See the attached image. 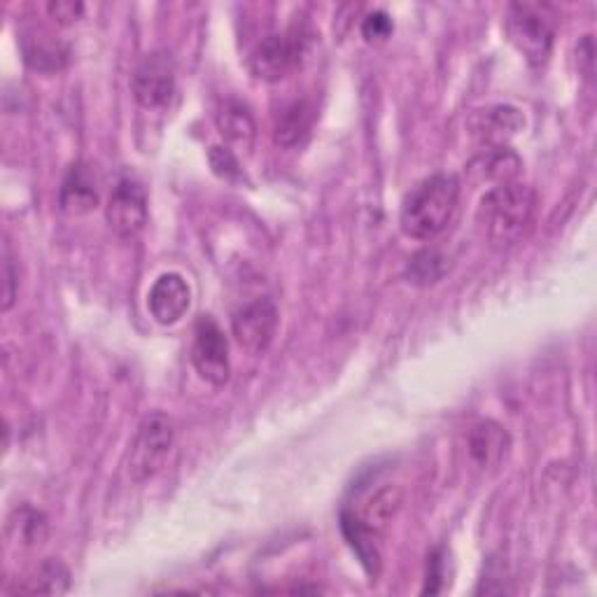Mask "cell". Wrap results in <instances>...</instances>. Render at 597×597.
<instances>
[{
	"label": "cell",
	"instance_id": "cell-22",
	"mask_svg": "<svg viewBox=\"0 0 597 597\" xmlns=\"http://www.w3.org/2000/svg\"><path fill=\"white\" fill-rule=\"evenodd\" d=\"M443 273H446V260L437 251H422V253H418L411 260L409 268H407L409 283L420 285V287L439 283Z\"/></svg>",
	"mask_w": 597,
	"mask_h": 597
},
{
	"label": "cell",
	"instance_id": "cell-3",
	"mask_svg": "<svg viewBox=\"0 0 597 597\" xmlns=\"http://www.w3.org/2000/svg\"><path fill=\"white\" fill-rule=\"evenodd\" d=\"M505 29L511 45L532 66L549 61L556 38V17L551 8L539 3H513L507 10Z\"/></svg>",
	"mask_w": 597,
	"mask_h": 597
},
{
	"label": "cell",
	"instance_id": "cell-12",
	"mask_svg": "<svg viewBox=\"0 0 597 597\" xmlns=\"http://www.w3.org/2000/svg\"><path fill=\"white\" fill-rule=\"evenodd\" d=\"M526 127V117L513 106H492L481 110L471 119V129L474 136L490 149V147H507V143Z\"/></svg>",
	"mask_w": 597,
	"mask_h": 597
},
{
	"label": "cell",
	"instance_id": "cell-18",
	"mask_svg": "<svg viewBox=\"0 0 597 597\" xmlns=\"http://www.w3.org/2000/svg\"><path fill=\"white\" fill-rule=\"evenodd\" d=\"M8 537L23 549H38L49 537L47 516L29 505L14 509L8 518Z\"/></svg>",
	"mask_w": 597,
	"mask_h": 597
},
{
	"label": "cell",
	"instance_id": "cell-24",
	"mask_svg": "<svg viewBox=\"0 0 597 597\" xmlns=\"http://www.w3.org/2000/svg\"><path fill=\"white\" fill-rule=\"evenodd\" d=\"M392 29L394 23L390 19L388 12L383 10H373L364 17L362 21V36L369 40V42H383L392 36Z\"/></svg>",
	"mask_w": 597,
	"mask_h": 597
},
{
	"label": "cell",
	"instance_id": "cell-13",
	"mask_svg": "<svg viewBox=\"0 0 597 597\" xmlns=\"http://www.w3.org/2000/svg\"><path fill=\"white\" fill-rule=\"evenodd\" d=\"M509 446H511L509 432L500 425V422H495V420L477 422V425L471 428L469 439H467L469 456L481 469L500 467L509 453Z\"/></svg>",
	"mask_w": 597,
	"mask_h": 597
},
{
	"label": "cell",
	"instance_id": "cell-14",
	"mask_svg": "<svg viewBox=\"0 0 597 597\" xmlns=\"http://www.w3.org/2000/svg\"><path fill=\"white\" fill-rule=\"evenodd\" d=\"M59 204L66 215H87L98 206L94 176L85 164H72L59 192Z\"/></svg>",
	"mask_w": 597,
	"mask_h": 597
},
{
	"label": "cell",
	"instance_id": "cell-15",
	"mask_svg": "<svg viewBox=\"0 0 597 597\" xmlns=\"http://www.w3.org/2000/svg\"><path fill=\"white\" fill-rule=\"evenodd\" d=\"M315 110L304 98H294V101L285 104L276 121H273V138L283 147H294L298 143H304L313 129Z\"/></svg>",
	"mask_w": 597,
	"mask_h": 597
},
{
	"label": "cell",
	"instance_id": "cell-25",
	"mask_svg": "<svg viewBox=\"0 0 597 597\" xmlns=\"http://www.w3.org/2000/svg\"><path fill=\"white\" fill-rule=\"evenodd\" d=\"M47 12L59 27H70V23H75L85 14V6L80 0H52V3L47 6Z\"/></svg>",
	"mask_w": 597,
	"mask_h": 597
},
{
	"label": "cell",
	"instance_id": "cell-7",
	"mask_svg": "<svg viewBox=\"0 0 597 597\" xmlns=\"http://www.w3.org/2000/svg\"><path fill=\"white\" fill-rule=\"evenodd\" d=\"M131 91L136 101L147 110L168 106L173 94H176V63H173V57L164 49L145 55L131 75Z\"/></svg>",
	"mask_w": 597,
	"mask_h": 597
},
{
	"label": "cell",
	"instance_id": "cell-1",
	"mask_svg": "<svg viewBox=\"0 0 597 597\" xmlns=\"http://www.w3.org/2000/svg\"><path fill=\"white\" fill-rule=\"evenodd\" d=\"M460 202V180L448 173H437L418 183L404 198L400 224L413 241L437 238L451 222Z\"/></svg>",
	"mask_w": 597,
	"mask_h": 597
},
{
	"label": "cell",
	"instance_id": "cell-11",
	"mask_svg": "<svg viewBox=\"0 0 597 597\" xmlns=\"http://www.w3.org/2000/svg\"><path fill=\"white\" fill-rule=\"evenodd\" d=\"M19 47H21L23 61L38 72H59L68 66V59H70L68 45L61 38H57L52 31H47L42 27H33L29 31H23L19 38Z\"/></svg>",
	"mask_w": 597,
	"mask_h": 597
},
{
	"label": "cell",
	"instance_id": "cell-10",
	"mask_svg": "<svg viewBox=\"0 0 597 597\" xmlns=\"http://www.w3.org/2000/svg\"><path fill=\"white\" fill-rule=\"evenodd\" d=\"M192 304V290L180 273H162L149 287L147 294V309L159 325H176L180 317L189 311Z\"/></svg>",
	"mask_w": 597,
	"mask_h": 597
},
{
	"label": "cell",
	"instance_id": "cell-4",
	"mask_svg": "<svg viewBox=\"0 0 597 597\" xmlns=\"http://www.w3.org/2000/svg\"><path fill=\"white\" fill-rule=\"evenodd\" d=\"M173 441L176 430L166 413L153 411L140 420L129 451V477L134 483H145L159 474L170 456Z\"/></svg>",
	"mask_w": 597,
	"mask_h": 597
},
{
	"label": "cell",
	"instance_id": "cell-20",
	"mask_svg": "<svg viewBox=\"0 0 597 597\" xmlns=\"http://www.w3.org/2000/svg\"><path fill=\"white\" fill-rule=\"evenodd\" d=\"M70 588V571L63 562L49 558L45 562H40L29 579H23V584L19 586L21 593H47V595H59L66 593Z\"/></svg>",
	"mask_w": 597,
	"mask_h": 597
},
{
	"label": "cell",
	"instance_id": "cell-21",
	"mask_svg": "<svg viewBox=\"0 0 597 597\" xmlns=\"http://www.w3.org/2000/svg\"><path fill=\"white\" fill-rule=\"evenodd\" d=\"M483 178L495 183V187L516 183V176L520 170V159L511 153L509 147H490L486 149V155L477 162Z\"/></svg>",
	"mask_w": 597,
	"mask_h": 597
},
{
	"label": "cell",
	"instance_id": "cell-16",
	"mask_svg": "<svg viewBox=\"0 0 597 597\" xmlns=\"http://www.w3.org/2000/svg\"><path fill=\"white\" fill-rule=\"evenodd\" d=\"M341 532L345 541L351 544V549L360 558L362 567L369 571L371 577L379 575L381 569V551H379V535L371 528H366L364 522L351 511L343 509L341 511Z\"/></svg>",
	"mask_w": 597,
	"mask_h": 597
},
{
	"label": "cell",
	"instance_id": "cell-27",
	"mask_svg": "<svg viewBox=\"0 0 597 597\" xmlns=\"http://www.w3.org/2000/svg\"><path fill=\"white\" fill-rule=\"evenodd\" d=\"M443 581V560H441V551L432 554L430 562H428V584H425V593H439Z\"/></svg>",
	"mask_w": 597,
	"mask_h": 597
},
{
	"label": "cell",
	"instance_id": "cell-17",
	"mask_svg": "<svg viewBox=\"0 0 597 597\" xmlns=\"http://www.w3.org/2000/svg\"><path fill=\"white\" fill-rule=\"evenodd\" d=\"M402 507V495L397 490V486H383L376 492H371L362 509H351L366 528H371L381 537V532L390 526L392 518L397 516Z\"/></svg>",
	"mask_w": 597,
	"mask_h": 597
},
{
	"label": "cell",
	"instance_id": "cell-23",
	"mask_svg": "<svg viewBox=\"0 0 597 597\" xmlns=\"http://www.w3.org/2000/svg\"><path fill=\"white\" fill-rule=\"evenodd\" d=\"M208 162H211V168L217 178H222L224 183H243L245 180V173L241 168V162L238 157L234 155V149L229 145H215L211 147L208 153Z\"/></svg>",
	"mask_w": 597,
	"mask_h": 597
},
{
	"label": "cell",
	"instance_id": "cell-2",
	"mask_svg": "<svg viewBox=\"0 0 597 597\" xmlns=\"http://www.w3.org/2000/svg\"><path fill=\"white\" fill-rule=\"evenodd\" d=\"M537 194L522 183L492 187L481 202V219L497 245H513L532 227Z\"/></svg>",
	"mask_w": 597,
	"mask_h": 597
},
{
	"label": "cell",
	"instance_id": "cell-8",
	"mask_svg": "<svg viewBox=\"0 0 597 597\" xmlns=\"http://www.w3.org/2000/svg\"><path fill=\"white\" fill-rule=\"evenodd\" d=\"M278 320V309L271 298H255V302L245 304L234 313L232 334L243 351L262 355L276 339Z\"/></svg>",
	"mask_w": 597,
	"mask_h": 597
},
{
	"label": "cell",
	"instance_id": "cell-5",
	"mask_svg": "<svg viewBox=\"0 0 597 597\" xmlns=\"http://www.w3.org/2000/svg\"><path fill=\"white\" fill-rule=\"evenodd\" d=\"M306 33L290 29L285 33L266 36L251 55V70L262 82H281L298 68L306 55Z\"/></svg>",
	"mask_w": 597,
	"mask_h": 597
},
{
	"label": "cell",
	"instance_id": "cell-19",
	"mask_svg": "<svg viewBox=\"0 0 597 597\" xmlns=\"http://www.w3.org/2000/svg\"><path fill=\"white\" fill-rule=\"evenodd\" d=\"M217 129L227 145L238 149H251L257 138V124L241 104H227L217 112Z\"/></svg>",
	"mask_w": 597,
	"mask_h": 597
},
{
	"label": "cell",
	"instance_id": "cell-9",
	"mask_svg": "<svg viewBox=\"0 0 597 597\" xmlns=\"http://www.w3.org/2000/svg\"><path fill=\"white\" fill-rule=\"evenodd\" d=\"M106 219L119 238L138 236L147 224V196L138 180L121 178L106 206Z\"/></svg>",
	"mask_w": 597,
	"mask_h": 597
},
{
	"label": "cell",
	"instance_id": "cell-6",
	"mask_svg": "<svg viewBox=\"0 0 597 597\" xmlns=\"http://www.w3.org/2000/svg\"><path fill=\"white\" fill-rule=\"evenodd\" d=\"M192 362L198 371V376L208 381L211 385L215 388L227 385L232 373L229 341L211 315H202L196 320Z\"/></svg>",
	"mask_w": 597,
	"mask_h": 597
},
{
	"label": "cell",
	"instance_id": "cell-26",
	"mask_svg": "<svg viewBox=\"0 0 597 597\" xmlns=\"http://www.w3.org/2000/svg\"><path fill=\"white\" fill-rule=\"evenodd\" d=\"M17 298V271L10 247L6 245L3 251V311H10Z\"/></svg>",
	"mask_w": 597,
	"mask_h": 597
}]
</instances>
